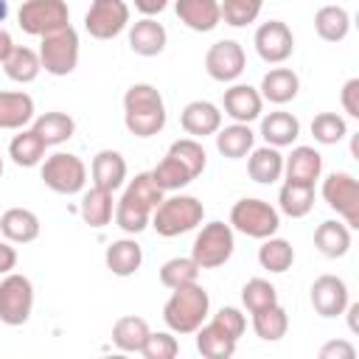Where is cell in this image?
<instances>
[{"label": "cell", "instance_id": "6da1fadb", "mask_svg": "<svg viewBox=\"0 0 359 359\" xmlns=\"http://www.w3.org/2000/svg\"><path fill=\"white\" fill-rule=\"evenodd\" d=\"M123 123L135 137H151L165 126V104L154 84H132L123 93Z\"/></svg>", "mask_w": 359, "mask_h": 359}, {"label": "cell", "instance_id": "7a4b0ae2", "mask_svg": "<svg viewBox=\"0 0 359 359\" xmlns=\"http://www.w3.org/2000/svg\"><path fill=\"white\" fill-rule=\"evenodd\" d=\"M210 311V297L199 283H185L171 289L163 306V320L174 334H194Z\"/></svg>", "mask_w": 359, "mask_h": 359}, {"label": "cell", "instance_id": "3957f363", "mask_svg": "<svg viewBox=\"0 0 359 359\" xmlns=\"http://www.w3.org/2000/svg\"><path fill=\"white\" fill-rule=\"evenodd\" d=\"M202 219H205V205L196 196L177 194V196H163V202L151 210L149 224L157 230V236L174 238V236H182V233L199 227Z\"/></svg>", "mask_w": 359, "mask_h": 359}, {"label": "cell", "instance_id": "277c9868", "mask_svg": "<svg viewBox=\"0 0 359 359\" xmlns=\"http://www.w3.org/2000/svg\"><path fill=\"white\" fill-rule=\"evenodd\" d=\"M39 62L42 70L50 76H70L79 65V34L76 28L67 22L45 36H39Z\"/></svg>", "mask_w": 359, "mask_h": 359}, {"label": "cell", "instance_id": "5b68a950", "mask_svg": "<svg viewBox=\"0 0 359 359\" xmlns=\"http://www.w3.org/2000/svg\"><path fill=\"white\" fill-rule=\"evenodd\" d=\"M233 247H236L233 227L224 222H208V224H202V230L194 238L191 258L196 261L199 269H216L230 261Z\"/></svg>", "mask_w": 359, "mask_h": 359}, {"label": "cell", "instance_id": "8992f818", "mask_svg": "<svg viewBox=\"0 0 359 359\" xmlns=\"http://www.w3.org/2000/svg\"><path fill=\"white\" fill-rule=\"evenodd\" d=\"M230 227L250 238H269L280 227V213L264 199H238L230 208Z\"/></svg>", "mask_w": 359, "mask_h": 359}, {"label": "cell", "instance_id": "52a82bcc", "mask_svg": "<svg viewBox=\"0 0 359 359\" xmlns=\"http://www.w3.org/2000/svg\"><path fill=\"white\" fill-rule=\"evenodd\" d=\"M42 182L53 191V194H79L87 182V165L81 157L70 154V151H56L50 157L42 160Z\"/></svg>", "mask_w": 359, "mask_h": 359}, {"label": "cell", "instance_id": "ba28073f", "mask_svg": "<svg viewBox=\"0 0 359 359\" xmlns=\"http://www.w3.org/2000/svg\"><path fill=\"white\" fill-rule=\"evenodd\" d=\"M17 22L31 36H45L70 22V8L65 0H25L17 11Z\"/></svg>", "mask_w": 359, "mask_h": 359}, {"label": "cell", "instance_id": "9c48e42d", "mask_svg": "<svg viewBox=\"0 0 359 359\" xmlns=\"http://www.w3.org/2000/svg\"><path fill=\"white\" fill-rule=\"evenodd\" d=\"M31 309H34V283L20 272L3 275V280H0V323L22 325V323H28Z\"/></svg>", "mask_w": 359, "mask_h": 359}, {"label": "cell", "instance_id": "30bf717a", "mask_svg": "<svg viewBox=\"0 0 359 359\" xmlns=\"http://www.w3.org/2000/svg\"><path fill=\"white\" fill-rule=\"evenodd\" d=\"M323 199L342 216L348 227H359V182L348 171H334L323 180Z\"/></svg>", "mask_w": 359, "mask_h": 359}, {"label": "cell", "instance_id": "8fae6325", "mask_svg": "<svg viewBox=\"0 0 359 359\" xmlns=\"http://www.w3.org/2000/svg\"><path fill=\"white\" fill-rule=\"evenodd\" d=\"M129 25V6L123 0H93L84 14V28L93 39H115Z\"/></svg>", "mask_w": 359, "mask_h": 359}, {"label": "cell", "instance_id": "7c38bea8", "mask_svg": "<svg viewBox=\"0 0 359 359\" xmlns=\"http://www.w3.org/2000/svg\"><path fill=\"white\" fill-rule=\"evenodd\" d=\"M244 65H247V56H244V48L236 42V39H219L208 48L205 53V70L213 81H236L241 73H244Z\"/></svg>", "mask_w": 359, "mask_h": 359}, {"label": "cell", "instance_id": "4fadbf2b", "mask_svg": "<svg viewBox=\"0 0 359 359\" xmlns=\"http://www.w3.org/2000/svg\"><path fill=\"white\" fill-rule=\"evenodd\" d=\"M255 50L266 65H280L292 56L294 50V36L292 28L283 20H269L261 22L255 31Z\"/></svg>", "mask_w": 359, "mask_h": 359}, {"label": "cell", "instance_id": "5bb4252c", "mask_svg": "<svg viewBox=\"0 0 359 359\" xmlns=\"http://www.w3.org/2000/svg\"><path fill=\"white\" fill-rule=\"evenodd\" d=\"M348 286L342 278L337 275H320L314 283H311V306L320 317H339L345 314V306H348Z\"/></svg>", "mask_w": 359, "mask_h": 359}, {"label": "cell", "instance_id": "9a60e30c", "mask_svg": "<svg viewBox=\"0 0 359 359\" xmlns=\"http://www.w3.org/2000/svg\"><path fill=\"white\" fill-rule=\"evenodd\" d=\"M222 107H224V115H230L236 123H250L255 118H261V109H264V98L255 87L250 84H233L224 90V98H222Z\"/></svg>", "mask_w": 359, "mask_h": 359}, {"label": "cell", "instance_id": "2e32d148", "mask_svg": "<svg viewBox=\"0 0 359 359\" xmlns=\"http://www.w3.org/2000/svg\"><path fill=\"white\" fill-rule=\"evenodd\" d=\"M180 123L182 129L191 135V137H208V135H216L222 129V109L210 101H191L182 107L180 112Z\"/></svg>", "mask_w": 359, "mask_h": 359}, {"label": "cell", "instance_id": "e0dca14e", "mask_svg": "<svg viewBox=\"0 0 359 359\" xmlns=\"http://www.w3.org/2000/svg\"><path fill=\"white\" fill-rule=\"evenodd\" d=\"M174 11H177L180 22L196 34H208L222 22L219 0H177Z\"/></svg>", "mask_w": 359, "mask_h": 359}, {"label": "cell", "instance_id": "ac0fdd59", "mask_svg": "<svg viewBox=\"0 0 359 359\" xmlns=\"http://www.w3.org/2000/svg\"><path fill=\"white\" fill-rule=\"evenodd\" d=\"M283 174L286 182H300V185H314L323 174V157L311 146H294L289 157H283Z\"/></svg>", "mask_w": 359, "mask_h": 359}, {"label": "cell", "instance_id": "d6986e66", "mask_svg": "<svg viewBox=\"0 0 359 359\" xmlns=\"http://www.w3.org/2000/svg\"><path fill=\"white\" fill-rule=\"evenodd\" d=\"M194 334H196V351H199L205 359H230V356L236 353L238 339H236L230 331H224L216 320L202 323Z\"/></svg>", "mask_w": 359, "mask_h": 359}, {"label": "cell", "instance_id": "ffe728a7", "mask_svg": "<svg viewBox=\"0 0 359 359\" xmlns=\"http://www.w3.org/2000/svg\"><path fill=\"white\" fill-rule=\"evenodd\" d=\"M165 42H168V34H165L163 22H157L154 17H140L129 28V48L137 56H157V53H163Z\"/></svg>", "mask_w": 359, "mask_h": 359}, {"label": "cell", "instance_id": "44dd1931", "mask_svg": "<svg viewBox=\"0 0 359 359\" xmlns=\"http://www.w3.org/2000/svg\"><path fill=\"white\" fill-rule=\"evenodd\" d=\"M90 174H93V185H98V188H104V191H118V188L126 182V160H123L121 151L101 149V151L93 157Z\"/></svg>", "mask_w": 359, "mask_h": 359}, {"label": "cell", "instance_id": "7402d4cb", "mask_svg": "<svg viewBox=\"0 0 359 359\" xmlns=\"http://www.w3.org/2000/svg\"><path fill=\"white\" fill-rule=\"evenodd\" d=\"M34 121V98L22 90H0V129H25Z\"/></svg>", "mask_w": 359, "mask_h": 359}, {"label": "cell", "instance_id": "603a6c76", "mask_svg": "<svg viewBox=\"0 0 359 359\" xmlns=\"http://www.w3.org/2000/svg\"><path fill=\"white\" fill-rule=\"evenodd\" d=\"M0 233L11 244H28L39 236V216L28 208H8L0 216Z\"/></svg>", "mask_w": 359, "mask_h": 359}, {"label": "cell", "instance_id": "cb8c5ba5", "mask_svg": "<svg viewBox=\"0 0 359 359\" xmlns=\"http://www.w3.org/2000/svg\"><path fill=\"white\" fill-rule=\"evenodd\" d=\"M300 90V79L292 67H272L269 73H264L261 79V98L269 104H289Z\"/></svg>", "mask_w": 359, "mask_h": 359}, {"label": "cell", "instance_id": "d4e9b609", "mask_svg": "<svg viewBox=\"0 0 359 359\" xmlns=\"http://www.w3.org/2000/svg\"><path fill=\"white\" fill-rule=\"evenodd\" d=\"M104 261H107V269H109L112 275L129 278V275H135V272L140 269V264H143V250H140V244H137L135 238H118V241H112V244L107 247Z\"/></svg>", "mask_w": 359, "mask_h": 359}, {"label": "cell", "instance_id": "484cf974", "mask_svg": "<svg viewBox=\"0 0 359 359\" xmlns=\"http://www.w3.org/2000/svg\"><path fill=\"white\" fill-rule=\"evenodd\" d=\"M300 135V121L292 115V112H269L261 118V137L266 140V146H275V149H283V146H292Z\"/></svg>", "mask_w": 359, "mask_h": 359}, {"label": "cell", "instance_id": "4316f807", "mask_svg": "<svg viewBox=\"0 0 359 359\" xmlns=\"http://www.w3.org/2000/svg\"><path fill=\"white\" fill-rule=\"evenodd\" d=\"M149 222H151V208L143 199H137L135 194L123 191V196L115 205V224L123 233H132L135 236V233H143L149 227Z\"/></svg>", "mask_w": 359, "mask_h": 359}, {"label": "cell", "instance_id": "83f0119b", "mask_svg": "<svg viewBox=\"0 0 359 359\" xmlns=\"http://www.w3.org/2000/svg\"><path fill=\"white\" fill-rule=\"evenodd\" d=\"M314 247L325 255V258H342L351 250V227L345 222H323L314 230Z\"/></svg>", "mask_w": 359, "mask_h": 359}, {"label": "cell", "instance_id": "f1b7e54d", "mask_svg": "<svg viewBox=\"0 0 359 359\" xmlns=\"http://www.w3.org/2000/svg\"><path fill=\"white\" fill-rule=\"evenodd\" d=\"M252 143H255V135H252L250 123H230V126L216 132V149L227 160L247 157L252 151Z\"/></svg>", "mask_w": 359, "mask_h": 359}, {"label": "cell", "instance_id": "f546056e", "mask_svg": "<svg viewBox=\"0 0 359 359\" xmlns=\"http://www.w3.org/2000/svg\"><path fill=\"white\" fill-rule=\"evenodd\" d=\"M247 174H250V180H255L261 185H269V182L280 180V174H283V154L275 146L252 149L250 160H247Z\"/></svg>", "mask_w": 359, "mask_h": 359}, {"label": "cell", "instance_id": "4dcf8cb0", "mask_svg": "<svg viewBox=\"0 0 359 359\" xmlns=\"http://www.w3.org/2000/svg\"><path fill=\"white\" fill-rule=\"evenodd\" d=\"M79 213L84 219V224L90 227H107L115 208H112V191H104L98 185H93L90 191L81 194V205H79Z\"/></svg>", "mask_w": 359, "mask_h": 359}, {"label": "cell", "instance_id": "1f68e13d", "mask_svg": "<svg viewBox=\"0 0 359 359\" xmlns=\"http://www.w3.org/2000/svg\"><path fill=\"white\" fill-rule=\"evenodd\" d=\"M146 337H149V323L143 317L126 314V317H118L112 325V345L123 353H140Z\"/></svg>", "mask_w": 359, "mask_h": 359}, {"label": "cell", "instance_id": "d6a6232c", "mask_svg": "<svg viewBox=\"0 0 359 359\" xmlns=\"http://www.w3.org/2000/svg\"><path fill=\"white\" fill-rule=\"evenodd\" d=\"M45 149L48 143L34 129H20V135H14L8 143V157L22 168H34L45 160Z\"/></svg>", "mask_w": 359, "mask_h": 359}, {"label": "cell", "instance_id": "836d02e7", "mask_svg": "<svg viewBox=\"0 0 359 359\" xmlns=\"http://www.w3.org/2000/svg\"><path fill=\"white\" fill-rule=\"evenodd\" d=\"M314 31L325 42H342L351 31V14L342 6H323L314 14Z\"/></svg>", "mask_w": 359, "mask_h": 359}, {"label": "cell", "instance_id": "e575fe53", "mask_svg": "<svg viewBox=\"0 0 359 359\" xmlns=\"http://www.w3.org/2000/svg\"><path fill=\"white\" fill-rule=\"evenodd\" d=\"M3 70H6V76H8L11 81H17V84H31V81L39 76L42 62H39V53H36V50H31V48H25V45H14L11 56L3 62Z\"/></svg>", "mask_w": 359, "mask_h": 359}, {"label": "cell", "instance_id": "d590c367", "mask_svg": "<svg viewBox=\"0 0 359 359\" xmlns=\"http://www.w3.org/2000/svg\"><path fill=\"white\" fill-rule=\"evenodd\" d=\"M31 129H34L48 146H59V143H65V140L73 137L76 121H73L67 112H42V115L34 121Z\"/></svg>", "mask_w": 359, "mask_h": 359}, {"label": "cell", "instance_id": "8d00e7d4", "mask_svg": "<svg viewBox=\"0 0 359 359\" xmlns=\"http://www.w3.org/2000/svg\"><path fill=\"white\" fill-rule=\"evenodd\" d=\"M278 205L286 216L303 219L314 208V185H300V182H283L278 191Z\"/></svg>", "mask_w": 359, "mask_h": 359}, {"label": "cell", "instance_id": "74e56055", "mask_svg": "<svg viewBox=\"0 0 359 359\" xmlns=\"http://www.w3.org/2000/svg\"><path fill=\"white\" fill-rule=\"evenodd\" d=\"M252 328L264 342H278L289 331V314L280 303H272L261 311H252Z\"/></svg>", "mask_w": 359, "mask_h": 359}, {"label": "cell", "instance_id": "f35d334b", "mask_svg": "<svg viewBox=\"0 0 359 359\" xmlns=\"http://www.w3.org/2000/svg\"><path fill=\"white\" fill-rule=\"evenodd\" d=\"M258 264H261L266 272L280 275V272L292 269V264H294V247H292L286 238L269 236V238H264V244L258 247Z\"/></svg>", "mask_w": 359, "mask_h": 359}, {"label": "cell", "instance_id": "ab89813d", "mask_svg": "<svg viewBox=\"0 0 359 359\" xmlns=\"http://www.w3.org/2000/svg\"><path fill=\"white\" fill-rule=\"evenodd\" d=\"M149 174H151V180L157 182L160 191H180V188H185V185L194 180L191 171H188L177 157H171V154H165Z\"/></svg>", "mask_w": 359, "mask_h": 359}, {"label": "cell", "instance_id": "60d3db41", "mask_svg": "<svg viewBox=\"0 0 359 359\" xmlns=\"http://www.w3.org/2000/svg\"><path fill=\"white\" fill-rule=\"evenodd\" d=\"M168 154L177 157V160L191 171L194 180H196V177L205 171V165H208V154H205V149H202V143H199L196 137H180V140H174V143L168 146Z\"/></svg>", "mask_w": 359, "mask_h": 359}, {"label": "cell", "instance_id": "b9f144b4", "mask_svg": "<svg viewBox=\"0 0 359 359\" xmlns=\"http://www.w3.org/2000/svg\"><path fill=\"white\" fill-rule=\"evenodd\" d=\"M199 278V266L194 258H168L163 266H160V283L165 289H177V286H185V283H196Z\"/></svg>", "mask_w": 359, "mask_h": 359}, {"label": "cell", "instance_id": "7bdbcfd3", "mask_svg": "<svg viewBox=\"0 0 359 359\" xmlns=\"http://www.w3.org/2000/svg\"><path fill=\"white\" fill-rule=\"evenodd\" d=\"M219 8H222V20L227 25L244 28V25L258 20V14L264 8V0H219Z\"/></svg>", "mask_w": 359, "mask_h": 359}, {"label": "cell", "instance_id": "ee69618b", "mask_svg": "<svg viewBox=\"0 0 359 359\" xmlns=\"http://www.w3.org/2000/svg\"><path fill=\"white\" fill-rule=\"evenodd\" d=\"M311 135H314L317 143L334 146V143H339V140L348 135V123H345V118L337 115V112H320V115H314V121H311Z\"/></svg>", "mask_w": 359, "mask_h": 359}, {"label": "cell", "instance_id": "f6af8a7d", "mask_svg": "<svg viewBox=\"0 0 359 359\" xmlns=\"http://www.w3.org/2000/svg\"><path fill=\"white\" fill-rule=\"evenodd\" d=\"M241 303H244V309L250 314L252 311H261V309L278 303V289L269 280H264V278H250L244 283V289H241Z\"/></svg>", "mask_w": 359, "mask_h": 359}, {"label": "cell", "instance_id": "bcb514c9", "mask_svg": "<svg viewBox=\"0 0 359 359\" xmlns=\"http://www.w3.org/2000/svg\"><path fill=\"white\" fill-rule=\"evenodd\" d=\"M140 353H143L146 359H174V356L180 353V342H177V337L168 334V331H149V337H146Z\"/></svg>", "mask_w": 359, "mask_h": 359}, {"label": "cell", "instance_id": "7dc6e473", "mask_svg": "<svg viewBox=\"0 0 359 359\" xmlns=\"http://www.w3.org/2000/svg\"><path fill=\"white\" fill-rule=\"evenodd\" d=\"M213 320H216L224 331H230L236 339H238V337L244 334V328H247V317H244L236 306H222V309L213 314Z\"/></svg>", "mask_w": 359, "mask_h": 359}, {"label": "cell", "instance_id": "c3c4849f", "mask_svg": "<svg viewBox=\"0 0 359 359\" xmlns=\"http://www.w3.org/2000/svg\"><path fill=\"white\" fill-rule=\"evenodd\" d=\"M339 101H342V109H345L351 118H359V79H348V81L342 84Z\"/></svg>", "mask_w": 359, "mask_h": 359}, {"label": "cell", "instance_id": "681fc988", "mask_svg": "<svg viewBox=\"0 0 359 359\" xmlns=\"http://www.w3.org/2000/svg\"><path fill=\"white\" fill-rule=\"evenodd\" d=\"M356 356V348L345 339H331L320 348V359H353Z\"/></svg>", "mask_w": 359, "mask_h": 359}, {"label": "cell", "instance_id": "f907efd6", "mask_svg": "<svg viewBox=\"0 0 359 359\" xmlns=\"http://www.w3.org/2000/svg\"><path fill=\"white\" fill-rule=\"evenodd\" d=\"M17 266V250L11 241H0V275H8Z\"/></svg>", "mask_w": 359, "mask_h": 359}, {"label": "cell", "instance_id": "816d5d0a", "mask_svg": "<svg viewBox=\"0 0 359 359\" xmlns=\"http://www.w3.org/2000/svg\"><path fill=\"white\" fill-rule=\"evenodd\" d=\"M165 6H168V0H135V8H137L143 17H154V14H160Z\"/></svg>", "mask_w": 359, "mask_h": 359}, {"label": "cell", "instance_id": "f5cc1de1", "mask_svg": "<svg viewBox=\"0 0 359 359\" xmlns=\"http://www.w3.org/2000/svg\"><path fill=\"white\" fill-rule=\"evenodd\" d=\"M11 50H14V39H11V34H8V31L0 25V65H3V62L11 56Z\"/></svg>", "mask_w": 359, "mask_h": 359}, {"label": "cell", "instance_id": "db71d44e", "mask_svg": "<svg viewBox=\"0 0 359 359\" xmlns=\"http://www.w3.org/2000/svg\"><path fill=\"white\" fill-rule=\"evenodd\" d=\"M345 311H348V328L356 334V331H359V323H356V314H359V303H348V306H345Z\"/></svg>", "mask_w": 359, "mask_h": 359}, {"label": "cell", "instance_id": "11a10c76", "mask_svg": "<svg viewBox=\"0 0 359 359\" xmlns=\"http://www.w3.org/2000/svg\"><path fill=\"white\" fill-rule=\"evenodd\" d=\"M6 17H8V0H0V25L6 22Z\"/></svg>", "mask_w": 359, "mask_h": 359}, {"label": "cell", "instance_id": "9f6ffc18", "mask_svg": "<svg viewBox=\"0 0 359 359\" xmlns=\"http://www.w3.org/2000/svg\"><path fill=\"white\" fill-rule=\"evenodd\" d=\"M0 177H3V157H0Z\"/></svg>", "mask_w": 359, "mask_h": 359}]
</instances>
